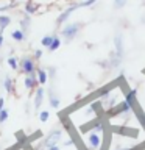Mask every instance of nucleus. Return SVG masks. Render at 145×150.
Returning <instances> with one entry per match:
<instances>
[{
	"mask_svg": "<svg viewBox=\"0 0 145 150\" xmlns=\"http://www.w3.org/2000/svg\"><path fill=\"white\" fill-rule=\"evenodd\" d=\"M28 27H30V16L27 14V16L20 21V30H23V31L27 33L28 31Z\"/></svg>",
	"mask_w": 145,
	"mask_h": 150,
	"instance_id": "nucleus-17",
	"label": "nucleus"
},
{
	"mask_svg": "<svg viewBox=\"0 0 145 150\" xmlns=\"http://www.w3.org/2000/svg\"><path fill=\"white\" fill-rule=\"evenodd\" d=\"M49 102H50V105L53 106V108H58V106H59V97L55 94L53 89L49 92Z\"/></svg>",
	"mask_w": 145,
	"mask_h": 150,
	"instance_id": "nucleus-13",
	"label": "nucleus"
},
{
	"mask_svg": "<svg viewBox=\"0 0 145 150\" xmlns=\"http://www.w3.org/2000/svg\"><path fill=\"white\" fill-rule=\"evenodd\" d=\"M89 145H91V149H95L100 145V136L95 134V133H91L89 134Z\"/></svg>",
	"mask_w": 145,
	"mask_h": 150,
	"instance_id": "nucleus-14",
	"label": "nucleus"
},
{
	"mask_svg": "<svg viewBox=\"0 0 145 150\" xmlns=\"http://www.w3.org/2000/svg\"><path fill=\"white\" fill-rule=\"evenodd\" d=\"M130 110H131L130 102H120V103H115V105L108 111V114L111 117H114V116H119V114H125V112H128Z\"/></svg>",
	"mask_w": 145,
	"mask_h": 150,
	"instance_id": "nucleus-4",
	"label": "nucleus"
},
{
	"mask_svg": "<svg viewBox=\"0 0 145 150\" xmlns=\"http://www.w3.org/2000/svg\"><path fill=\"white\" fill-rule=\"evenodd\" d=\"M125 5H126V0H114V8H115V9L123 8Z\"/></svg>",
	"mask_w": 145,
	"mask_h": 150,
	"instance_id": "nucleus-21",
	"label": "nucleus"
},
{
	"mask_svg": "<svg viewBox=\"0 0 145 150\" xmlns=\"http://www.w3.org/2000/svg\"><path fill=\"white\" fill-rule=\"evenodd\" d=\"M3 86H5V91H6L8 94H13L14 92V84H13V78L11 77H5Z\"/></svg>",
	"mask_w": 145,
	"mask_h": 150,
	"instance_id": "nucleus-15",
	"label": "nucleus"
},
{
	"mask_svg": "<svg viewBox=\"0 0 145 150\" xmlns=\"http://www.w3.org/2000/svg\"><path fill=\"white\" fill-rule=\"evenodd\" d=\"M2 45H3V35L0 33V47H2Z\"/></svg>",
	"mask_w": 145,
	"mask_h": 150,
	"instance_id": "nucleus-27",
	"label": "nucleus"
},
{
	"mask_svg": "<svg viewBox=\"0 0 145 150\" xmlns=\"http://www.w3.org/2000/svg\"><path fill=\"white\" fill-rule=\"evenodd\" d=\"M61 136H63V130H51L49 134L45 136V139L42 141V147H44L45 150L53 147V145H59V139Z\"/></svg>",
	"mask_w": 145,
	"mask_h": 150,
	"instance_id": "nucleus-3",
	"label": "nucleus"
},
{
	"mask_svg": "<svg viewBox=\"0 0 145 150\" xmlns=\"http://www.w3.org/2000/svg\"><path fill=\"white\" fill-rule=\"evenodd\" d=\"M11 23V17L6 14H0V33H3V30Z\"/></svg>",
	"mask_w": 145,
	"mask_h": 150,
	"instance_id": "nucleus-12",
	"label": "nucleus"
},
{
	"mask_svg": "<svg viewBox=\"0 0 145 150\" xmlns=\"http://www.w3.org/2000/svg\"><path fill=\"white\" fill-rule=\"evenodd\" d=\"M19 66H20V67H19V70H20V74H23V75L36 74V70H37L34 56H30V55L22 56V58L19 59Z\"/></svg>",
	"mask_w": 145,
	"mask_h": 150,
	"instance_id": "nucleus-2",
	"label": "nucleus"
},
{
	"mask_svg": "<svg viewBox=\"0 0 145 150\" xmlns=\"http://www.w3.org/2000/svg\"><path fill=\"white\" fill-rule=\"evenodd\" d=\"M78 8H81V5H80V3H73V5H70L67 9H64V11L58 16V19H56V25L61 27L63 23H65V21L70 17V14H72L75 9H78Z\"/></svg>",
	"mask_w": 145,
	"mask_h": 150,
	"instance_id": "nucleus-5",
	"label": "nucleus"
},
{
	"mask_svg": "<svg viewBox=\"0 0 145 150\" xmlns=\"http://www.w3.org/2000/svg\"><path fill=\"white\" fill-rule=\"evenodd\" d=\"M114 44H115V52H114V53L122 59V56H123V44H122V35H120V33H117V35H115Z\"/></svg>",
	"mask_w": 145,
	"mask_h": 150,
	"instance_id": "nucleus-7",
	"label": "nucleus"
},
{
	"mask_svg": "<svg viewBox=\"0 0 145 150\" xmlns=\"http://www.w3.org/2000/svg\"><path fill=\"white\" fill-rule=\"evenodd\" d=\"M81 28H83V23H81V22H72V23H67V25H64V28L61 30V36L64 38V41L72 42L75 38L78 36V33L81 31Z\"/></svg>",
	"mask_w": 145,
	"mask_h": 150,
	"instance_id": "nucleus-1",
	"label": "nucleus"
},
{
	"mask_svg": "<svg viewBox=\"0 0 145 150\" xmlns=\"http://www.w3.org/2000/svg\"><path fill=\"white\" fill-rule=\"evenodd\" d=\"M61 47V39L58 36H55V39H53V42H51V45L49 47V52H55V50H58Z\"/></svg>",
	"mask_w": 145,
	"mask_h": 150,
	"instance_id": "nucleus-18",
	"label": "nucleus"
},
{
	"mask_svg": "<svg viewBox=\"0 0 145 150\" xmlns=\"http://www.w3.org/2000/svg\"><path fill=\"white\" fill-rule=\"evenodd\" d=\"M33 56H34V59L37 61V59H39L41 56H42V50H36V52H34V55H33Z\"/></svg>",
	"mask_w": 145,
	"mask_h": 150,
	"instance_id": "nucleus-24",
	"label": "nucleus"
},
{
	"mask_svg": "<svg viewBox=\"0 0 145 150\" xmlns=\"http://www.w3.org/2000/svg\"><path fill=\"white\" fill-rule=\"evenodd\" d=\"M47 150H59V145H53V147H50V149H47Z\"/></svg>",
	"mask_w": 145,
	"mask_h": 150,
	"instance_id": "nucleus-26",
	"label": "nucleus"
},
{
	"mask_svg": "<svg viewBox=\"0 0 145 150\" xmlns=\"http://www.w3.org/2000/svg\"><path fill=\"white\" fill-rule=\"evenodd\" d=\"M97 0H84V2H81L80 5H81V8H87V6H91V5H94Z\"/></svg>",
	"mask_w": 145,
	"mask_h": 150,
	"instance_id": "nucleus-22",
	"label": "nucleus"
},
{
	"mask_svg": "<svg viewBox=\"0 0 145 150\" xmlns=\"http://www.w3.org/2000/svg\"><path fill=\"white\" fill-rule=\"evenodd\" d=\"M8 64H9V67L14 69V70L19 69V59L16 58V56H9V58H8Z\"/></svg>",
	"mask_w": 145,
	"mask_h": 150,
	"instance_id": "nucleus-19",
	"label": "nucleus"
},
{
	"mask_svg": "<svg viewBox=\"0 0 145 150\" xmlns=\"http://www.w3.org/2000/svg\"><path fill=\"white\" fill-rule=\"evenodd\" d=\"M53 39H55V35H47V36H44V38L41 39V44H42V47L49 49V47L51 45V42H53Z\"/></svg>",
	"mask_w": 145,
	"mask_h": 150,
	"instance_id": "nucleus-16",
	"label": "nucleus"
},
{
	"mask_svg": "<svg viewBox=\"0 0 145 150\" xmlns=\"http://www.w3.org/2000/svg\"><path fill=\"white\" fill-rule=\"evenodd\" d=\"M11 38L14 41H17V42H23V41H25V38H27V33L19 28V30H14L11 33Z\"/></svg>",
	"mask_w": 145,
	"mask_h": 150,
	"instance_id": "nucleus-10",
	"label": "nucleus"
},
{
	"mask_svg": "<svg viewBox=\"0 0 145 150\" xmlns=\"http://www.w3.org/2000/svg\"><path fill=\"white\" fill-rule=\"evenodd\" d=\"M36 77H37V81H39V84H45L47 80H49V75H47V72H45L44 69H41V67H37Z\"/></svg>",
	"mask_w": 145,
	"mask_h": 150,
	"instance_id": "nucleus-11",
	"label": "nucleus"
},
{
	"mask_svg": "<svg viewBox=\"0 0 145 150\" xmlns=\"http://www.w3.org/2000/svg\"><path fill=\"white\" fill-rule=\"evenodd\" d=\"M23 84H25V88L28 89V91H36V89H37V84H39L36 74L25 75V78H23Z\"/></svg>",
	"mask_w": 145,
	"mask_h": 150,
	"instance_id": "nucleus-6",
	"label": "nucleus"
},
{
	"mask_svg": "<svg viewBox=\"0 0 145 150\" xmlns=\"http://www.w3.org/2000/svg\"><path fill=\"white\" fill-rule=\"evenodd\" d=\"M8 116H9L8 110H2V111H0V124H3V122L8 119Z\"/></svg>",
	"mask_w": 145,
	"mask_h": 150,
	"instance_id": "nucleus-20",
	"label": "nucleus"
},
{
	"mask_svg": "<svg viewBox=\"0 0 145 150\" xmlns=\"http://www.w3.org/2000/svg\"><path fill=\"white\" fill-rule=\"evenodd\" d=\"M42 100H44V89L37 88L34 91V108H36V110H39V108H41Z\"/></svg>",
	"mask_w": 145,
	"mask_h": 150,
	"instance_id": "nucleus-8",
	"label": "nucleus"
},
{
	"mask_svg": "<svg viewBox=\"0 0 145 150\" xmlns=\"http://www.w3.org/2000/svg\"><path fill=\"white\" fill-rule=\"evenodd\" d=\"M47 119H49V111H41V114H39V120H41V122H45Z\"/></svg>",
	"mask_w": 145,
	"mask_h": 150,
	"instance_id": "nucleus-23",
	"label": "nucleus"
},
{
	"mask_svg": "<svg viewBox=\"0 0 145 150\" xmlns=\"http://www.w3.org/2000/svg\"><path fill=\"white\" fill-rule=\"evenodd\" d=\"M37 9H39V3H34L33 0H28V2L25 3V13L28 14V16H33Z\"/></svg>",
	"mask_w": 145,
	"mask_h": 150,
	"instance_id": "nucleus-9",
	"label": "nucleus"
},
{
	"mask_svg": "<svg viewBox=\"0 0 145 150\" xmlns=\"http://www.w3.org/2000/svg\"><path fill=\"white\" fill-rule=\"evenodd\" d=\"M3 103H5V98H3V97H0V111L3 110Z\"/></svg>",
	"mask_w": 145,
	"mask_h": 150,
	"instance_id": "nucleus-25",
	"label": "nucleus"
}]
</instances>
